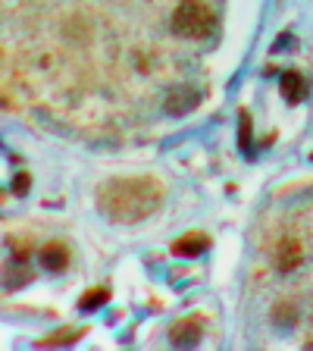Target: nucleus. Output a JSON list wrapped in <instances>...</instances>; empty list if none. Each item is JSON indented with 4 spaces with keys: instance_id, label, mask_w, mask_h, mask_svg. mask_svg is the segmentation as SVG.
<instances>
[{
    "instance_id": "1",
    "label": "nucleus",
    "mask_w": 313,
    "mask_h": 351,
    "mask_svg": "<svg viewBox=\"0 0 313 351\" xmlns=\"http://www.w3.org/2000/svg\"><path fill=\"white\" fill-rule=\"evenodd\" d=\"M163 189L157 179H110L97 189V207L113 223H138L160 207Z\"/></svg>"
},
{
    "instance_id": "4",
    "label": "nucleus",
    "mask_w": 313,
    "mask_h": 351,
    "mask_svg": "<svg viewBox=\"0 0 313 351\" xmlns=\"http://www.w3.org/2000/svg\"><path fill=\"white\" fill-rule=\"evenodd\" d=\"M169 339H173L175 345H195L197 339H201V323L197 320H182L179 326H173V332H169Z\"/></svg>"
},
{
    "instance_id": "3",
    "label": "nucleus",
    "mask_w": 313,
    "mask_h": 351,
    "mask_svg": "<svg viewBox=\"0 0 313 351\" xmlns=\"http://www.w3.org/2000/svg\"><path fill=\"white\" fill-rule=\"evenodd\" d=\"M210 245V239L207 235H201V232H188V235H182V239L173 245V254L175 257H197L201 251Z\"/></svg>"
},
{
    "instance_id": "7",
    "label": "nucleus",
    "mask_w": 313,
    "mask_h": 351,
    "mask_svg": "<svg viewBox=\"0 0 313 351\" xmlns=\"http://www.w3.org/2000/svg\"><path fill=\"white\" fill-rule=\"evenodd\" d=\"M103 301H107V292H88L85 301H82V307H85V311H91V307L103 304Z\"/></svg>"
},
{
    "instance_id": "6",
    "label": "nucleus",
    "mask_w": 313,
    "mask_h": 351,
    "mask_svg": "<svg viewBox=\"0 0 313 351\" xmlns=\"http://www.w3.org/2000/svg\"><path fill=\"white\" fill-rule=\"evenodd\" d=\"M66 263H69V251H66L63 245H47V251H44V267L51 273H60V270H66Z\"/></svg>"
},
{
    "instance_id": "5",
    "label": "nucleus",
    "mask_w": 313,
    "mask_h": 351,
    "mask_svg": "<svg viewBox=\"0 0 313 351\" xmlns=\"http://www.w3.org/2000/svg\"><path fill=\"white\" fill-rule=\"evenodd\" d=\"M279 88H282V97L288 104H298L301 97H304V82H301L298 73H282V79H279Z\"/></svg>"
},
{
    "instance_id": "2",
    "label": "nucleus",
    "mask_w": 313,
    "mask_h": 351,
    "mask_svg": "<svg viewBox=\"0 0 313 351\" xmlns=\"http://www.w3.org/2000/svg\"><path fill=\"white\" fill-rule=\"evenodd\" d=\"M216 29V16L204 0H179L169 13V32L179 41H207Z\"/></svg>"
}]
</instances>
